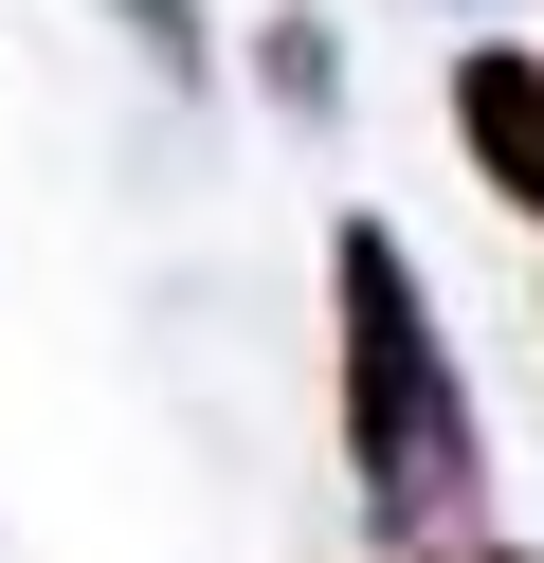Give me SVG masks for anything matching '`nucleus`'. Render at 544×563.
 Here are the masks:
<instances>
[{"instance_id": "f257e3e1", "label": "nucleus", "mask_w": 544, "mask_h": 563, "mask_svg": "<svg viewBox=\"0 0 544 563\" xmlns=\"http://www.w3.org/2000/svg\"><path fill=\"white\" fill-rule=\"evenodd\" d=\"M326 291H345V490H363V527L418 563L435 527H471V490H490V437H471L454 328H435L399 219H345V236H326Z\"/></svg>"}, {"instance_id": "f03ea898", "label": "nucleus", "mask_w": 544, "mask_h": 563, "mask_svg": "<svg viewBox=\"0 0 544 563\" xmlns=\"http://www.w3.org/2000/svg\"><path fill=\"white\" fill-rule=\"evenodd\" d=\"M454 146H471V183H490L508 219H544V55L526 37H471L454 55Z\"/></svg>"}, {"instance_id": "7ed1b4c3", "label": "nucleus", "mask_w": 544, "mask_h": 563, "mask_svg": "<svg viewBox=\"0 0 544 563\" xmlns=\"http://www.w3.org/2000/svg\"><path fill=\"white\" fill-rule=\"evenodd\" d=\"M254 91H273V110H345V37H326L309 0H290L273 37H254Z\"/></svg>"}, {"instance_id": "20e7f679", "label": "nucleus", "mask_w": 544, "mask_h": 563, "mask_svg": "<svg viewBox=\"0 0 544 563\" xmlns=\"http://www.w3.org/2000/svg\"><path fill=\"white\" fill-rule=\"evenodd\" d=\"M418 563H544V545H490V527H435Z\"/></svg>"}]
</instances>
